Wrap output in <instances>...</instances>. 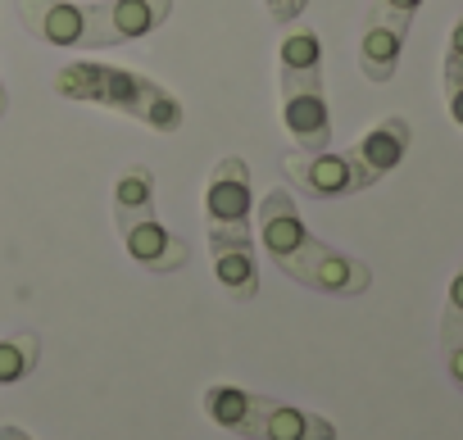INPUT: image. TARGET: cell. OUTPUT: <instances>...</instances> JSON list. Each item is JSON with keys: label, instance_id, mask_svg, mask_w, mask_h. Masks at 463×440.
I'll return each instance as SVG.
<instances>
[{"label": "cell", "instance_id": "cell-2", "mask_svg": "<svg viewBox=\"0 0 463 440\" xmlns=\"http://www.w3.org/2000/svg\"><path fill=\"white\" fill-rule=\"evenodd\" d=\"M209 264L232 300L260 295V241H255V177L241 154H222L204 182Z\"/></svg>", "mask_w": 463, "mask_h": 440}, {"label": "cell", "instance_id": "cell-3", "mask_svg": "<svg viewBox=\"0 0 463 440\" xmlns=\"http://www.w3.org/2000/svg\"><path fill=\"white\" fill-rule=\"evenodd\" d=\"M173 0H19V23L60 51H109L159 33Z\"/></svg>", "mask_w": 463, "mask_h": 440}, {"label": "cell", "instance_id": "cell-18", "mask_svg": "<svg viewBox=\"0 0 463 440\" xmlns=\"http://www.w3.org/2000/svg\"><path fill=\"white\" fill-rule=\"evenodd\" d=\"M5 109H10V96H5V82H0V118H5Z\"/></svg>", "mask_w": 463, "mask_h": 440}, {"label": "cell", "instance_id": "cell-15", "mask_svg": "<svg viewBox=\"0 0 463 440\" xmlns=\"http://www.w3.org/2000/svg\"><path fill=\"white\" fill-rule=\"evenodd\" d=\"M269 5V14H273V23H282V28H291V23H300V14L309 10V0H264Z\"/></svg>", "mask_w": 463, "mask_h": 440}, {"label": "cell", "instance_id": "cell-13", "mask_svg": "<svg viewBox=\"0 0 463 440\" xmlns=\"http://www.w3.org/2000/svg\"><path fill=\"white\" fill-rule=\"evenodd\" d=\"M440 332H463V264H458V273L449 277V295H445Z\"/></svg>", "mask_w": 463, "mask_h": 440}, {"label": "cell", "instance_id": "cell-9", "mask_svg": "<svg viewBox=\"0 0 463 440\" xmlns=\"http://www.w3.org/2000/svg\"><path fill=\"white\" fill-rule=\"evenodd\" d=\"M282 173L309 200H345V195L364 191V177H359L350 150H318V154H300L296 150V154H287Z\"/></svg>", "mask_w": 463, "mask_h": 440}, {"label": "cell", "instance_id": "cell-10", "mask_svg": "<svg viewBox=\"0 0 463 440\" xmlns=\"http://www.w3.org/2000/svg\"><path fill=\"white\" fill-rule=\"evenodd\" d=\"M409 145H413V127H409L404 114H386L377 127H368V132L350 145V159H354V168H359V177H364V191L377 186L382 177H391V173L404 164Z\"/></svg>", "mask_w": 463, "mask_h": 440}, {"label": "cell", "instance_id": "cell-14", "mask_svg": "<svg viewBox=\"0 0 463 440\" xmlns=\"http://www.w3.org/2000/svg\"><path fill=\"white\" fill-rule=\"evenodd\" d=\"M440 354H445L449 381L463 390V332H440Z\"/></svg>", "mask_w": 463, "mask_h": 440}, {"label": "cell", "instance_id": "cell-8", "mask_svg": "<svg viewBox=\"0 0 463 440\" xmlns=\"http://www.w3.org/2000/svg\"><path fill=\"white\" fill-rule=\"evenodd\" d=\"M427 0H373L364 14V33H359V69L368 82H391L409 42V28L418 19V10Z\"/></svg>", "mask_w": 463, "mask_h": 440}, {"label": "cell", "instance_id": "cell-17", "mask_svg": "<svg viewBox=\"0 0 463 440\" xmlns=\"http://www.w3.org/2000/svg\"><path fill=\"white\" fill-rule=\"evenodd\" d=\"M0 440H33L24 426H14V422H5V426H0Z\"/></svg>", "mask_w": 463, "mask_h": 440}, {"label": "cell", "instance_id": "cell-6", "mask_svg": "<svg viewBox=\"0 0 463 440\" xmlns=\"http://www.w3.org/2000/svg\"><path fill=\"white\" fill-rule=\"evenodd\" d=\"M109 213L114 228L123 237V250L132 255V264H141L146 273H182L191 259V246L164 223L155 209V173L146 164H128L114 182L109 195Z\"/></svg>", "mask_w": 463, "mask_h": 440}, {"label": "cell", "instance_id": "cell-5", "mask_svg": "<svg viewBox=\"0 0 463 440\" xmlns=\"http://www.w3.org/2000/svg\"><path fill=\"white\" fill-rule=\"evenodd\" d=\"M278 96H282V127L300 154L332 150V109L323 82V42L314 28L291 23L278 51Z\"/></svg>", "mask_w": 463, "mask_h": 440}, {"label": "cell", "instance_id": "cell-11", "mask_svg": "<svg viewBox=\"0 0 463 440\" xmlns=\"http://www.w3.org/2000/svg\"><path fill=\"white\" fill-rule=\"evenodd\" d=\"M42 363V336L37 332H14L0 336V386H19L37 372Z\"/></svg>", "mask_w": 463, "mask_h": 440}, {"label": "cell", "instance_id": "cell-4", "mask_svg": "<svg viewBox=\"0 0 463 440\" xmlns=\"http://www.w3.org/2000/svg\"><path fill=\"white\" fill-rule=\"evenodd\" d=\"M55 91L64 100L100 105L109 114H123V118H132V123H141L150 132H164V136L186 123L182 100L164 82H155V78H146L137 69H123V64H96V60L64 64L55 73Z\"/></svg>", "mask_w": 463, "mask_h": 440}, {"label": "cell", "instance_id": "cell-7", "mask_svg": "<svg viewBox=\"0 0 463 440\" xmlns=\"http://www.w3.org/2000/svg\"><path fill=\"white\" fill-rule=\"evenodd\" d=\"M204 413L241 440H336V426L323 413H309V408H296L241 386H209Z\"/></svg>", "mask_w": 463, "mask_h": 440}, {"label": "cell", "instance_id": "cell-16", "mask_svg": "<svg viewBox=\"0 0 463 440\" xmlns=\"http://www.w3.org/2000/svg\"><path fill=\"white\" fill-rule=\"evenodd\" d=\"M445 105H449V118L463 127V78L458 82H445Z\"/></svg>", "mask_w": 463, "mask_h": 440}, {"label": "cell", "instance_id": "cell-1", "mask_svg": "<svg viewBox=\"0 0 463 440\" xmlns=\"http://www.w3.org/2000/svg\"><path fill=\"white\" fill-rule=\"evenodd\" d=\"M255 241L260 250L300 286L318 291V295H336V300H354L373 286V268L336 246H327L323 237H314L305 228V218L296 209V195L287 186L269 191L255 204Z\"/></svg>", "mask_w": 463, "mask_h": 440}, {"label": "cell", "instance_id": "cell-12", "mask_svg": "<svg viewBox=\"0 0 463 440\" xmlns=\"http://www.w3.org/2000/svg\"><path fill=\"white\" fill-rule=\"evenodd\" d=\"M463 78V10L449 28V42H445V64H440V82H458Z\"/></svg>", "mask_w": 463, "mask_h": 440}]
</instances>
